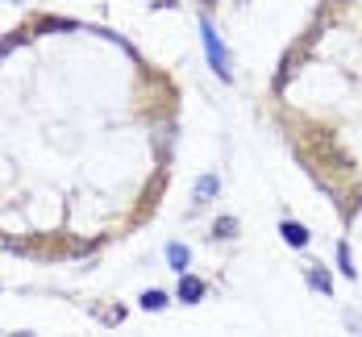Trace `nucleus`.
Returning a JSON list of instances; mask_svg holds the SVG:
<instances>
[{"label":"nucleus","mask_w":362,"mask_h":337,"mask_svg":"<svg viewBox=\"0 0 362 337\" xmlns=\"http://www.w3.org/2000/svg\"><path fill=\"white\" fill-rule=\"evenodd\" d=\"M308 288L320 291V295H333V275L320 262H308Z\"/></svg>","instance_id":"obj_2"},{"label":"nucleus","mask_w":362,"mask_h":337,"mask_svg":"<svg viewBox=\"0 0 362 337\" xmlns=\"http://www.w3.org/2000/svg\"><path fill=\"white\" fill-rule=\"evenodd\" d=\"M337 267H342V275H350V279L358 275V271H354V262H350V246H346V241L337 246Z\"/></svg>","instance_id":"obj_8"},{"label":"nucleus","mask_w":362,"mask_h":337,"mask_svg":"<svg viewBox=\"0 0 362 337\" xmlns=\"http://www.w3.org/2000/svg\"><path fill=\"white\" fill-rule=\"evenodd\" d=\"M200 38H204V50H208V63H213L217 80H233V71H229V50H225L221 34H217V25H213L208 17H200Z\"/></svg>","instance_id":"obj_1"},{"label":"nucleus","mask_w":362,"mask_h":337,"mask_svg":"<svg viewBox=\"0 0 362 337\" xmlns=\"http://www.w3.org/2000/svg\"><path fill=\"white\" fill-rule=\"evenodd\" d=\"M167 262H171V271L187 275V262H192V254H187V246H183V241H171V246H167Z\"/></svg>","instance_id":"obj_4"},{"label":"nucleus","mask_w":362,"mask_h":337,"mask_svg":"<svg viewBox=\"0 0 362 337\" xmlns=\"http://www.w3.org/2000/svg\"><path fill=\"white\" fill-rule=\"evenodd\" d=\"M21 42H25V34H13V38H4V42H0V54H8V50L21 46Z\"/></svg>","instance_id":"obj_10"},{"label":"nucleus","mask_w":362,"mask_h":337,"mask_svg":"<svg viewBox=\"0 0 362 337\" xmlns=\"http://www.w3.org/2000/svg\"><path fill=\"white\" fill-rule=\"evenodd\" d=\"M167 304H171V295H167V291H158V288L142 291V308H146V312H158V308H167Z\"/></svg>","instance_id":"obj_7"},{"label":"nucleus","mask_w":362,"mask_h":337,"mask_svg":"<svg viewBox=\"0 0 362 337\" xmlns=\"http://www.w3.org/2000/svg\"><path fill=\"white\" fill-rule=\"evenodd\" d=\"M217 188H221V179H217V175H200V179H196V204H208V200H213V196H217Z\"/></svg>","instance_id":"obj_5"},{"label":"nucleus","mask_w":362,"mask_h":337,"mask_svg":"<svg viewBox=\"0 0 362 337\" xmlns=\"http://www.w3.org/2000/svg\"><path fill=\"white\" fill-rule=\"evenodd\" d=\"M279 234H283L287 246H296V250H300V246H308V229H304V225H296V221H283V225H279Z\"/></svg>","instance_id":"obj_6"},{"label":"nucleus","mask_w":362,"mask_h":337,"mask_svg":"<svg viewBox=\"0 0 362 337\" xmlns=\"http://www.w3.org/2000/svg\"><path fill=\"white\" fill-rule=\"evenodd\" d=\"M233 234H237V221H233V217H221V221L213 225V238H233Z\"/></svg>","instance_id":"obj_9"},{"label":"nucleus","mask_w":362,"mask_h":337,"mask_svg":"<svg viewBox=\"0 0 362 337\" xmlns=\"http://www.w3.org/2000/svg\"><path fill=\"white\" fill-rule=\"evenodd\" d=\"M180 300L183 304H200L204 300V284L196 275H180Z\"/></svg>","instance_id":"obj_3"}]
</instances>
